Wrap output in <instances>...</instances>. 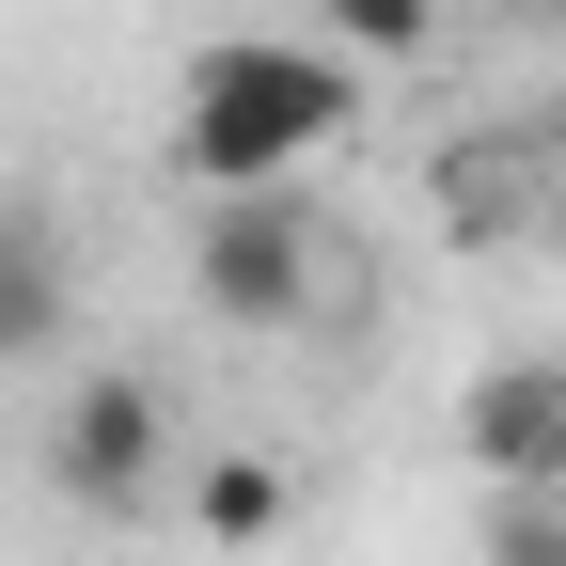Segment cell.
Masks as SVG:
<instances>
[{
  "label": "cell",
  "mask_w": 566,
  "mask_h": 566,
  "mask_svg": "<svg viewBox=\"0 0 566 566\" xmlns=\"http://www.w3.org/2000/svg\"><path fill=\"white\" fill-rule=\"evenodd\" d=\"M457 441L488 488H566V363H488L457 394Z\"/></svg>",
  "instance_id": "obj_4"
},
{
  "label": "cell",
  "mask_w": 566,
  "mask_h": 566,
  "mask_svg": "<svg viewBox=\"0 0 566 566\" xmlns=\"http://www.w3.org/2000/svg\"><path fill=\"white\" fill-rule=\"evenodd\" d=\"M48 346H63V237L0 205V363H48Z\"/></svg>",
  "instance_id": "obj_5"
},
{
  "label": "cell",
  "mask_w": 566,
  "mask_h": 566,
  "mask_svg": "<svg viewBox=\"0 0 566 566\" xmlns=\"http://www.w3.org/2000/svg\"><path fill=\"white\" fill-rule=\"evenodd\" d=\"M189 300L221 315V331H283V315H315V221H300L283 189H205Z\"/></svg>",
  "instance_id": "obj_2"
},
{
  "label": "cell",
  "mask_w": 566,
  "mask_h": 566,
  "mask_svg": "<svg viewBox=\"0 0 566 566\" xmlns=\"http://www.w3.org/2000/svg\"><path fill=\"white\" fill-rule=\"evenodd\" d=\"M189 520L221 535V551H268L283 520H300V488H283V457H221V472L189 488Z\"/></svg>",
  "instance_id": "obj_6"
},
{
  "label": "cell",
  "mask_w": 566,
  "mask_h": 566,
  "mask_svg": "<svg viewBox=\"0 0 566 566\" xmlns=\"http://www.w3.org/2000/svg\"><path fill=\"white\" fill-rule=\"evenodd\" d=\"M504 17H520V32H566V0H504Z\"/></svg>",
  "instance_id": "obj_9"
},
{
  "label": "cell",
  "mask_w": 566,
  "mask_h": 566,
  "mask_svg": "<svg viewBox=\"0 0 566 566\" xmlns=\"http://www.w3.org/2000/svg\"><path fill=\"white\" fill-rule=\"evenodd\" d=\"M158 457H174V409L142 394V378H80V394H63V424H48V472L80 488V504H142Z\"/></svg>",
  "instance_id": "obj_3"
},
{
  "label": "cell",
  "mask_w": 566,
  "mask_h": 566,
  "mask_svg": "<svg viewBox=\"0 0 566 566\" xmlns=\"http://www.w3.org/2000/svg\"><path fill=\"white\" fill-rule=\"evenodd\" d=\"M315 17H331V48H424V32H441V0H315Z\"/></svg>",
  "instance_id": "obj_8"
},
{
  "label": "cell",
  "mask_w": 566,
  "mask_h": 566,
  "mask_svg": "<svg viewBox=\"0 0 566 566\" xmlns=\"http://www.w3.org/2000/svg\"><path fill=\"white\" fill-rule=\"evenodd\" d=\"M346 95H363L346 48L237 32V48H205L189 95H174V174H189V189H283L315 142H346Z\"/></svg>",
  "instance_id": "obj_1"
},
{
  "label": "cell",
  "mask_w": 566,
  "mask_h": 566,
  "mask_svg": "<svg viewBox=\"0 0 566 566\" xmlns=\"http://www.w3.org/2000/svg\"><path fill=\"white\" fill-rule=\"evenodd\" d=\"M488 566H566V488H488Z\"/></svg>",
  "instance_id": "obj_7"
}]
</instances>
